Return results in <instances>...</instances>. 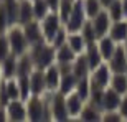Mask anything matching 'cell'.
Instances as JSON below:
<instances>
[{
  "mask_svg": "<svg viewBox=\"0 0 127 122\" xmlns=\"http://www.w3.org/2000/svg\"><path fill=\"white\" fill-rule=\"evenodd\" d=\"M28 53L32 56L35 68H38V69H46L50 64L56 63V48L48 41H43V43L30 46Z\"/></svg>",
  "mask_w": 127,
  "mask_h": 122,
  "instance_id": "1",
  "label": "cell"
},
{
  "mask_svg": "<svg viewBox=\"0 0 127 122\" xmlns=\"http://www.w3.org/2000/svg\"><path fill=\"white\" fill-rule=\"evenodd\" d=\"M7 38H8V43H10V50L15 56H22L25 53H28L30 45L27 41V36L23 33L22 25H12L7 30Z\"/></svg>",
  "mask_w": 127,
  "mask_h": 122,
  "instance_id": "2",
  "label": "cell"
},
{
  "mask_svg": "<svg viewBox=\"0 0 127 122\" xmlns=\"http://www.w3.org/2000/svg\"><path fill=\"white\" fill-rule=\"evenodd\" d=\"M88 20L89 18H88L86 10H84V0H74L73 12H71L68 22L64 23V27L69 33H76V31H81V28L84 27V23Z\"/></svg>",
  "mask_w": 127,
  "mask_h": 122,
  "instance_id": "3",
  "label": "cell"
},
{
  "mask_svg": "<svg viewBox=\"0 0 127 122\" xmlns=\"http://www.w3.org/2000/svg\"><path fill=\"white\" fill-rule=\"evenodd\" d=\"M25 102H27V116H28V121L38 122V121L46 119L48 112L45 109H46L48 102H45V99L41 96H30Z\"/></svg>",
  "mask_w": 127,
  "mask_h": 122,
  "instance_id": "4",
  "label": "cell"
},
{
  "mask_svg": "<svg viewBox=\"0 0 127 122\" xmlns=\"http://www.w3.org/2000/svg\"><path fill=\"white\" fill-rule=\"evenodd\" d=\"M48 104H50V117L51 119H55V121H68V119H69L64 94H61L60 91L53 92L51 101Z\"/></svg>",
  "mask_w": 127,
  "mask_h": 122,
  "instance_id": "5",
  "label": "cell"
},
{
  "mask_svg": "<svg viewBox=\"0 0 127 122\" xmlns=\"http://www.w3.org/2000/svg\"><path fill=\"white\" fill-rule=\"evenodd\" d=\"M40 23H41V30H43V35H45V40H46L48 43H51V40L55 38L58 30L64 25L61 22V18H60L58 12H50Z\"/></svg>",
  "mask_w": 127,
  "mask_h": 122,
  "instance_id": "6",
  "label": "cell"
},
{
  "mask_svg": "<svg viewBox=\"0 0 127 122\" xmlns=\"http://www.w3.org/2000/svg\"><path fill=\"white\" fill-rule=\"evenodd\" d=\"M112 69L109 64H101L97 66L94 71H91V86L93 88H99V89H106L111 84V79H112Z\"/></svg>",
  "mask_w": 127,
  "mask_h": 122,
  "instance_id": "7",
  "label": "cell"
},
{
  "mask_svg": "<svg viewBox=\"0 0 127 122\" xmlns=\"http://www.w3.org/2000/svg\"><path fill=\"white\" fill-rule=\"evenodd\" d=\"M7 119L12 122H22V121H28L27 116V102L23 99H13L10 101L7 106Z\"/></svg>",
  "mask_w": 127,
  "mask_h": 122,
  "instance_id": "8",
  "label": "cell"
},
{
  "mask_svg": "<svg viewBox=\"0 0 127 122\" xmlns=\"http://www.w3.org/2000/svg\"><path fill=\"white\" fill-rule=\"evenodd\" d=\"M22 28H23V33H25V36H27V41H28L30 46L46 41L45 35H43V30H41V23L38 20H32L28 23L22 25Z\"/></svg>",
  "mask_w": 127,
  "mask_h": 122,
  "instance_id": "9",
  "label": "cell"
},
{
  "mask_svg": "<svg viewBox=\"0 0 127 122\" xmlns=\"http://www.w3.org/2000/svg\"><path fill=\"white\" fill-rule=\"evenodd\" d=\"M91 23H93L94 33H96V36H97V40H99V38L106 36L109 33L111 25H112V18L109 17L107 10H101L94 18H91Z\"/></svg>",
  "mask_w": 127,
  "mask_h": 122,
  "instance_id": "10",
  "label": "cell"
},
{
  "mask_svg": "<svg viewBox=\"0 0 127 122\" xmlns=\"http://www.w3.org/2000/svg\"><path fill=\"white\" fill-rule=\"evenodd\" d=\"M45 81H46V91L50 92H56L60 89V83H61V69L58 63H53L45 69Z\"/></svg>",
  "mask_w": 127,
  "mask_h": 122,
  "instance_id": "11",
  "label": "cell"
},
{
  "mask_svg": "<svg viewBox=\"0 0 127 122\" xmlns=\"http://www.w3.org/2000/svg\"><path fill=\"white\" fill-rule=\"evenodd\" d=\"M107 63H109V66H111L112 73H126L127 71V55H126V51H124L122 43L117 45L114 55L111 56V60H109Z\"/></svg>",
  "mask_w": 127,
  "mask_h": 122,
  "instance_id": "12",
  "label": "cell"
},
{
  "mask_svg": "<svg viewBox=\"0 0 127 122\" xmlns=\"http://www.w3.org/2000/svg\"><path fill=\"white\" fill-rule=\"evenodd\" d=\"M30 88H32V96H43L46 92V81H45V69H35L30 74Z\"/></svg>",
  "mask_w": 127,
  "mask_h": 122,
  "instance_id": "13",
  "label": "cell"
},
{
  "mask_svg": "<svg viewBox=\"0 0 127 122\" xmlns=\"http://www.w3.org/2000/svg\"><path fill=\"white\" fill-rule=\"evenodd\" d=\"M122 102V94H119L117 91H114L111 86L104 89L102 94V111H119Z\"/></svg>",
  "mask_w": 127,
  "mask_h": 122,
  "instance_id": "14",
  "label": "cell"
},
{
  "mask_svg": "<svg viewBox=\"0 0 127 122\" xmlns=\"http://www.w3.org/2000/svg\"><path fill=\"white\" fill-rule=\"evenodd\" d=\"M84 56L88 60V64H89L91 71H94L97 66H101L104 63V58L99 51V46H97V41H93V43H88V46L84 50Z\"/></svg>",
  "mask_w": 127,
  "mask_h": 122,
  "instance_id": "15",
  "label": "cell"
},
{
  "mask_svg": "<svg viewBox=\"0 0 127 122\" xmlns=\"http://www.w3.org/2000/svg\"><path fill=\"white\" fill-rule=\"evenodd\" d=\"M84 104H86V101H83L81 96L76 92V91H73V92H69L66 96V107H68L69 117H79Z\"/></svg>",
  "mask_w": 127,
  "mask_h": 122,
  "instance_id": "16",
  "label": "cell"
},
{
  "mask_svg": "<svg viewBox=\"0 0 127 122\" xmlns=\"http://www.w3.org/2000/svg\"><path fill=\"white\" fill-rule=\"evenodd\" d=\"M109 36L112 38L114 41L117 43H124L127 40V20H117V22H112L111 25V30L107 33Z\"/></svg>",
  "mask_w": 127,
  "mask_h": 122,
  "instance_id": "17",
  "label": "cell"
},
{
  "mask_svg": "<svg viewBox=\"0 0 127 122\" xmlns=\"http://www.w3.org/2000/svg\"><path fill=\"white\" fill-rule=\"evenodd\" d=\"M0 64H2L3 79L17 78V71H18V56H15L13 53H12V55H8L3 61H0Z\"/></svg>",
  "mask_w": 127,
  "mask_h": 122,
  "instance_id": "18",
  "label": "cell"
},
{
  "mask_svg": "<svg viewBox=\"0 0 127 122\" xmlns=\"http://www.w3.org/2000/svg\"><path fill=\"white\" fill-rule=\"evenodd\" d=\"M97 46H99V51H101V55H102L104 61L107 63V61L111 60V56L114 55V51H116L117 43L114 41L109 35H106V36H102V38H99V40H97Z\"/></svg>",
  "mask_w": 127,
  "mask_h": 122,
  "instance_id": "19",
  "label": "cell"
},
{
  "mask_svg": "<svg viewBox=\"0 0 127 122\" xmlns=\"http://www.w3.org/2000/svg\"><path fill=\"white\" fill-rule=\"evenodd\" d=\"M78 81H79V78L74 76L73 71H69V73H63L61 74V83H60V89L58 91H60L61 94H64V96H68L69 92L76 91Z\"/></svg>",
  "mask_w": 127,
  "mask_h": 122,
  "instance_id": "20",
  "label": "cell"
},
{
  "mask_svg": "<svg viewBox=\"0 0 127 122\" xmlns=\"http://www.w3.org/2000/svg\"><path fill=\"white\" fill-rule=\"evenodd\" d=\"M71 71L74 73V76L78 78H88L91 74V68L88 64V60H86L84 53H81L76 56V60L73 61V64H71Z\"/></svg>",
  "mask_w": 127,
  "mask_h": 122,
  "instance_id": "21",
  "label": "cell"
},
{
  "mask_svg": "<svg viewBox=\"0 0 127 122\" xmlns=\"http://www.w3.org/2000/svg\"><path fill=\"white\" fill-rule=\"evenodd\" d=\"M76 56H78V53L68 43H64L60 48H56V63L58 64H73V61L76 60Z\"/></svg>",
  "mask_w": 127,
  "mask_h": 122,
  "instance_id": "22",
  "label": "cell"
},
{
  "mask_svg": "<svg viewBox=\"0 0 127 122\" xmlns=\"http://www.w3.org/2000/svg\"><path fill=\"white\" fill-rule=\"evenodd\" d=\"M5 7L7 17H8L10 27L12 25H18V15H20V0H2Z\"/></svg>",
  "mask_w": 127,
  "mask_h": 122,
  "instance_id": "23",
  "label": "cell"
},
{
  "mask_svg": "<svg viewBox=\"0 0 127 122\" xmlns=\"http://www.w3.org/2000/svg\"><path fill=\"white\" fill-rule=\"evenodd\" d=\"M35 20L33 13V2L32 0H20V15H18V25H25Z\"/></svg>",
  "mask_w": 127,
  "mask_h": 122,
  "instance_id": "24",
  "label": "cell"
},
{
  "mask_svg": "<svg viewBox=\"0 0 127 122\" xmlns=\"http://www.w3.org/2000/svg\"><path fill=\"white\" fill-rule=\"evenodd\" d=\"M68 45H69L78 55H81V53H84L86 46H88V41H86V38L83 36L81 31H76V33H69V35H68Z\"/></svg>",
  "mask_w": 127,
  "mask_h": 122,
  "instance_id": "25",
  "label": "cell"
},
{
  "mask_svg": "<svg viewBox=\"0 0 127 122\" xmlns=\"http://www.w3.org/2000/svg\"><path fill=\"white\" fill-rule=\"evenodd\" d=\"M79 119L81 121H86V122H93V121H102V114L99 111V107L93 106V104H84V107L79 114Z\"/></svg>",
  "mask_w": 127,
  "mask_h": 122,
  "instance_id": "26",
  "label": "cell"
},
{
  "mask_svg": "<svg viewBox=\"0 0 127 122\" xmlns=\"http://www.w3.org/2000/svg\"><path fill=\"white\" fill-rule=\"evenodd\" d=\"M33 69H35V64H33V61H32L30 53H25V55L18 56V71H17V76H30Z\"/></svg>",
  "mask_w": 127,
  "mask_h": 122,
  "instance_id": "27",
  "label": "cell"
},
{
  "mask_svg": "<svg viewBox=\"0 0 127 122\" xmlns=\"http://www.w3.org/2000/svg\"><path fill=\"white\" fill-rule=\"evenodd\" d=\"M109 86L122 96L127 94V73H114Z\"/></svg>",
  "mask_w": 127,
  "mask_h": 122,
  "instance_id": "28",
  "label": "cell"
},
{
  "mask_svg": "<svg viewBox=\"0 0 127 122\" xmlns=\"http://www.w3.org/2000/svg\"><path fill=\"white\" fill-rule=\"evenodd\" d=\"M3 84H5V91H7V96H8L10 101H13V99H22L20 97V88H18L17 78L3 79Z\"/></svg>",
  "mask_w": 127,
  "mask_h": 122,
  "instance_id": "29",
  "label": "cell"
},
{
  "mask_svg": "<svg viewBox=\"0 0 127 122\" xmlns=\"http://www.w3.org/2000/svg\"><path fill=\"white\" fill-rule=\"evenodd\" d=\"M33 2V13H35V20H38V22H41L45 17H46L51 10H50V7H48L46 0H32Z\"/></svg>",
  "mask_w": 127,
  "mask_h": 122,
  "instance_id": "30",
  "label": "cell"
},
{
  "mask_svg": "<svg viewBox=\"0 0 127 122\" xmlns=\"http://www.w3.org/2000/svg\"><path fill=\"white\" fill-rule=\"evenodd\" d=\"M76 92L81 96L83 101H89V96H91V79L89 78H79L78 81V86H76Z\"/></svg>",
  "mask_w": 127,
  "mask_h": 122,
  "instance_id": "31",
  "label": "cell"
},
{
  "mask_svg": "<svg viewBox=\"0 0 127 122\" xmlns=\"http://www.w3.org/2000/svg\"><path fill=\"white\" fill-rule=\"evenodd\" d=\"M107 13L109 17L112 18V22H117V20H122L124 18V10H122V0H114L112 3L109 5L107 8Z\"/></svg>",
  "mask_w": 127,
  "mask_h": 122,
  "instance_id": "32",
  "label": "cell"
},
{
  "mask_svg": "<svg viewBox=\"0 0 127 122\" xmlns=\"http://www.w3.org/2000/svg\"><path fill=\"white\" fill-rule=\"evenodd\" d=\"M73 7H74V0H61L60 2V7H58V15L61 18L63 23L68 22L71 12H73Z\"/></svg>",
  "mask_w": 127,
  "mask_h": 122,
  "instance_id": "33",
  "label": "cell"
},
{
  "mask_svg": "<svg viewBox=\"0 0 127 122\" xmlns=\"http://www.w3.org/2000/svg\"><path fill=\"white\" fill-rule=\"evenodd\" d=\"M18 81V88H20V97L27 101L32 96V88H30V76H17Z\"/></svg>",
  "mask_w": 127,
  "mask_h": 122,
  "instance_id": "34",
  "label": "cell"
},
{
  "mask_svg": "<svg viewBox=\"0 0 127 122\" xmlns=\"http://www.w3.org/2000/svg\"><path fill=\"white\" fill-rule=\"evenodd\" d=\"M102 3L99 2V0H84V10H86V15H88V18H94L96 15L102 10Z\"/></svg>",
  "mask_w": 127,
  "mask_h": 122,
  "instance_id": "35",
  "label": "cell"
},
{
  "mask_svg": "<svg viewBox=\"0 0 127 122\" xmlns=\"http://www.w3.org/2000/svg\"><path fill=\"white\" fill-rule=\"evenodd\" d=\"M68 35H69V31L66 30V27L63 25L61 28L58 30V33L55 35V38L51 40V45L55 48H60V46H63L64 43H68Z\"/></svg>",
  "mask_w": 127,
  "mask_h": 122,
  "instance_id": "36",
  "label": "cell"
},
{
  "mask_svg": "<svg viewBox=\"0 0 127 122\" xmlns=\"http://www.w3.org/2000/svg\"><path fill=\"white\" fill-rule=\"evenodd\" d=\"M81 33H83V36L86 38V41H88V43L97 41V36H96V33H94V28H93L91 20H88V22L84 23V27L81 28Z\"/></svg>",
  "mask_w": 127,
  "mask_h": 122,
  "instance_id": "37",
  "label": "cell"
},
{
  "mask_svg": "<svg viewBox=\"0 0 127 122\" xmlns=\"http://www.w3.org/2000/svg\"><path fill=\"white\" fill-rule=\"evenodd\" d=\"M8 55H12V50H10L7 33H3V35H0V61H3Z\"/></svg>",
  "mask_w": 127,
  "mask_h": 122,
  "instance_id": "38",
  "label": "cell"
},
{
  "mask_svg": "<svg viewBox=\"0 0 127 122\" xmlns=\"http://www.w3.org/2000/svg\"><path fill=\"white\" fill-rule=\"evenodd\" d=\"M10 28V22H8V17H7V12H5V7L3 3L0 2V35L7 33V30Z\"/></svg>",
  "mask_w": 127,
  "mask_h": 122,
  "instance_id": "39",
  "label": "cell"
},
{
  "mask_svg": "<svg viewBox=\"0 0 127 122\" xmlns=\"http://www.w3.org/2000/svg\"><path fill=\"white\" fill-rule=\"evenodd\" d=\"M122 119L124 117L119 111H106L102 114V121H106V122H121Z\"/></svg>",
  "mask_w": 127,
  "mask_h": 122,
  "instance_id": "40",
  "label": "cell"
},
{
  "mask_svg": "<svg viewBox=\"0 0 127 122\" xmlns=\"http://www.w3.org/2000/svg\"><path fill=\"white\" fill-rule=\"evenodd\" d=\"M119 112L122 114V117H124V119H127V94H124V96H122V102H121Z\"/></svg>",
  "mask_w": 127,
  "mask_h": 122,
  "instance_id": "41",
  "label": "cell"
},
{
  "mask_svg": "<svg viewBox=\"0 0 127 122\" xmlns=\"http://www.w3.org/2000/svg\"><path fill=\"white\" fill-rule=\"evenodd\" d=\"M60 2H61V0H46V3H48V7H50V10H51V12H58Z\"/></svg>",
  "mask_w": 127,
  "mask_h": 122,
  "instance_id": "42",
  "label": "cell"
},
{
  "mask_svg": "<svg viewBox=\"0 0 127 122\" xmlns=\"http://www.w3.org/2000/svg\"><path fill=\"white\" fill-rule=\"evenodd\" d=\"M122 10H124V18L127 20V0H122Z\"/></svg>",
  "mask_w": 127,
  "mask_h": 122,
  "instance_id": "43",
  "label": "cell"
},
{
  "mask_svg": "<svg viewBox=\"0 0 127 122\" xmlns=\"http://www.w3.org/2000/svg\"><path fill=\"white\" fill-rule=\"evenodd\" d=\"M99 2L102 3V7H104V8H107V7H109V5H111V3H112L114 0H99Z\"/></svg>",
  "mask_w": 127,
  "mask_h": 122,
  "instance_id": "44",
  "label": "cell"
},
{
  "mask_svg": "<svg viewBox=\"0 0 127 122\" xmlns=\"http://www.w3.org/2000/svg\"><path fill=\"white\" fill-rule=\"evenodd\" d=\"M122 46H124V51H126V55H127V40L122 43Z\"/></svg>",
  "mask_w": 127,
  "mask_h": 122,
  "instance_id": "45",
  "label": "cell"
},
{
  "mask_svg": "<svg viewBox=\"0 0 127 122\" xmlns=\"http://www.w3.org/2000/svg\"><path fill=\"white\" fill-rule=\"evenodd\" d=\"M3 79V74H2V64H0V81Z\"/></svg>",
  "mask_w": 127,
  "mask_h": 122,
  "instance_id": "46",
  "label": "cell"
},
{
  "mask_svg": "<svg viewBox=\"0 0 127 122\" xmlns=\"http://www.w3.org/2000/svg\"><path fill=\"white\" fill-rule=\"evenodd\" d=\"M0 2H2V0H0Z\"/></svg>",
  "mask_w": 127,
  "mask_h": 122,
  "instance_id": "47",
  "label": "cell"
},
{
  "mask_svg": "<svg viewBox=\"0 0 127 122\" xmlns=\"http://www.w3.org/2000/svg\"><path fill=\"white\" fill-rule=\"evenodd\" d=\"M126 73H127V71H126Z\"/></svg>",
  "mask_w": 127,
  "mask_h": 122,
  "instance_id": "48",
  "label": "cell"
}]
</instances>
